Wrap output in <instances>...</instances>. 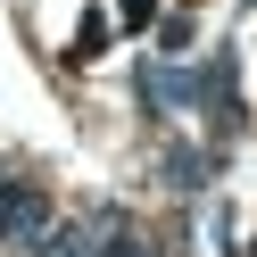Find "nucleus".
Here are the masks:
<instances>
[{"instance_id": "nucleus-1", "label": "nucleus", "mask_w": 257, "mask_h": 257, "mask_svg": "<svg viewBox=\"0 0 257 257\" xmlns=\"http://www.w3.org/2000/svg\"><path fill=\"white\" fill-rule=\"evenodd\" d=\"M42 232H50V199L34 183H9L0 174V240L9 249H42Z\"/></svg>"}, {"instance_id": "nucleus-2", "label": "nucleus", "mask_w": 257, "mask_h": 257, "mask_svg": "<svg viewBox=\"0 0 257 257\" xmlns=\"http://www.w3.org/2000/svg\"><path fill=\"white\" fill-rule=\"evenodd\" d=\"M133 91H141V108H150V116H166V108H183V100H199V75H183V67H158V58H141V75H133Z\"/></svg>"}, {"instance_id": "nucleus-3", "label": "nucleus", "mask_w": 257, "mask_h": 257, "mask_svg": "<svg viewBox=\"0 0 257 257\" xmlns=\"http://www.w3.org/2000/svg\"><path fill=\"white\" fill-rule=\"evenodd\" d=\"M100 224H108V216H91V224H50L34 257H100Z\"/></svg>"}, {"instance_id": "nucleus-4", "label": "nucleus", "mask_w": 257, "mask_h": 257, "mask_svg": "<svg viewBox=\"0 0 257 257\" xmlns=\"http://www.w3.org/2000/svg\"><path fill=\"white\" fill-rule=\"evenodd\" d=\"M108 34H116V25H108L100 9H83V25H75V42H67V58H75V67H91V58L108 50Z\"/></svg>"}, {"instance_id": "nucleus-5", "label": "nucleus", "mask_w": 257, "mask_h": 257, "mask_svg": "<svg viewBox=\"0 0 257 257\" xmlns=\"http://www.w3.org/2000/svg\"><path fill=\"white\" fill-rule=\"evenodd\" d=\"M166 183H174V191H199V183H207V158H199V150H166Z\"/></svg>"}, {"instance_id": "nucleus-6", "label": "nucleus", "mask_w": 257, "mask_h": 257, "mask_svg": "<svg viewBox=\"0 0 257 257\" xmlns=\"http://www.w3.org/2000/svg\"><path fill=\"white\" fill-rule=\"evenodd\" d=\"M116 25H133V34H141V25H158V0H116Z\"/></svg>"}, {"instance_id": "nucleus-7", "label": "nucleus", "mask_w": 257, "mask_h": 257, "mask_svg": "<svg viewBox=\"0 0 257 257\" xmlns=\"http://www.w3.org/2000/svg\"><path fill=\"white\" fill-rule=\"evenodd\" d=\"M249 257H257V249H249Z\"/></svg>"}]
</instances>
